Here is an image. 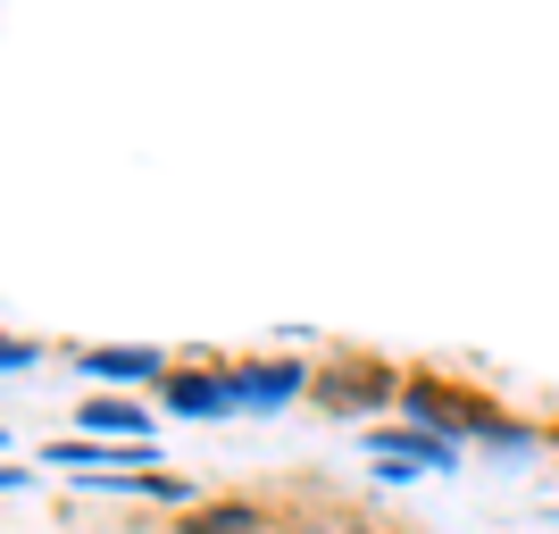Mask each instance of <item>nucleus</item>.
<instances>
[{"mask_svg":"<svg viewBox=\"0 0 559 534\" xmlns=\"http://www.w3.org/2000/svg\"><path fill=\"white\" fill-rule=\"evenodd\" d=\"M84 426H93V435H100V426H109V435H142L151 418H142V410H126V401H93V410H84Z\"/></svg>","mask_w":559,"mask_h":534,"instance_id":"5","label":"nucleus"},{"mask_svg":"<svg viewBox=\"0 0 559 534\" xmlns=\"http://www.w3.org/2000/svg\"><path fill=\"white\" fill-rule=\"evenodd\" d=\"M185 534H259V510H242V501H226V510H192Z\"/></svg>","mask_w":559,"mask_h":534,"instance_id":"4","label":"nucleus"},{"mask_svg":"<svg viewBox=\"0 0 559 534\" xmlns=\"http://www.w3.org/2000/svg\"><path fill=\"white\" fill-rule=\"evenodd\" d=\"M167 410L217 418V410H242V401H234V376H167Z\"/></svg>","mask_w":559,"mask_h":534,"instance_id":"2","label":"nucleus"},{"mask_svg":"<svg viewBox=\"0 0 559 534\" xmlns=\"http://www.w3.org/2000/svg\"><path fill=\"white\" fill-rule=\"evenodd\" d=\"M334 534H376V526H334Z\"/></svg>","mask_w":559,"mask_h":534,"instance_id":"6","label":"nucleus"},{"mask_svg":"<svg viewBox=\"0 0 559 534\" xmlns=\"http://www.w3.org/2000/svg\"><path fill=\"white\" fill-rule=\"evenodd\" d=\"M84 376H159V351H84Z\"/></svg>","mask_w":559,"mask_h":534,"instance_id":"3","label":"nucleus"},{"mask_svg":"<svg viewBox=\"0 0 559 534\" xmlns=\"http://www.w3.org/2000/svg\"><path fill=\"white\" fill-rule=\"evenodd\" d=\"M309 393L326 401L334 418H359V410H376V401H384V376H376V368H359V359H343V368H334V376H318Z\"/></svg>","mask_w":559,"mask_h":534,"instance_id":"1","label":"nucleus"}]
</instances>
